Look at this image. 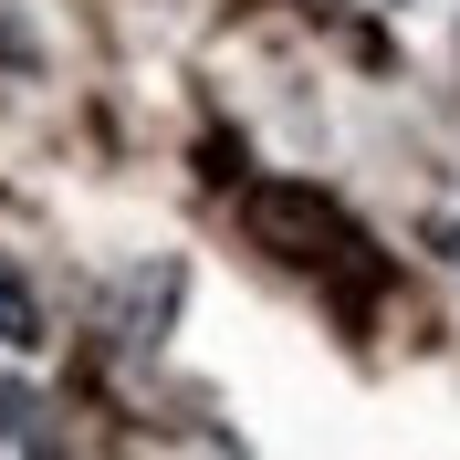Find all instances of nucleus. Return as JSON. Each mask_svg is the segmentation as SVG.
Returning a JSON list of instances; mask_svg holds the SVG:
<instances>
[{
	"label": "nucleus",
	"mask_w": 460,
	"mask_h": 460,
	"mask_svg": "<svg viewBox=\"0 0 460 460\" xmlns=\"http://www.w3.org/2000/svg\"><path fill=\"white\" fill-rule=\"evenodd\" d=\"M11 439H31V387L22 376H0V450H11Z\"/></svg>",
	"instance_id": "nucleus-3"
},
{
	"label": "nucleus",
	"mask_w": 460,
	"mask_h": 460,
	"mask_svg": "<svg viewBox=\"0 0 460 460\" xmlns=\"http://www.w3.org/2000/svg\"><path fill=\"white\" fill-rule=\"evenodd\" d=\"M0 345H42V293L0 261Z\"/></svg>",
	"instance_id": "nucleus-2"
},
{
	"label": "nucleus",
	"mask_w": 460,
	"mask_h": 460,
	"mask_svg": "<svg viewBox=\"0 0 460 460\" xmlns=\"http://www.w3.org/2000/svg\"><path fill=\"white\" fill-rule=\"evenodd\" d=\"M168 304H178V261H146V272H137V293H126V314H115V304H105V314L126 324V345H157Z\"/></svg>",
	"instance_id": "nucleus-1"
}]
</instances>
